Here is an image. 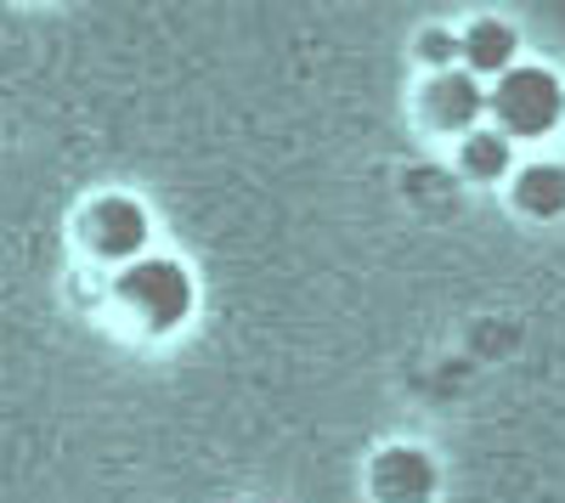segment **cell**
Returning <instances> with one entry per match:
<instances>
[{
    "label": "cell",
    "instance_id": "cell-1",
    "mask_svg": "<svg viewBox=\"0 0 565 503\" xmlns=\"http://www.w3.org/2000/svg\"><path fill=\"white\" fill-rule=\"evenodd\" d=\"M114 300H119L130 329H141L148 340H170L193 323L199 278L175 255H141L125 271H114Z\"/></svg>",
    "mask_w": 565,
    "mask_h": 503
},
{
    "label": "cell",
    "instance_id": "cell-2",
    "mask_svg": "<svg viewBox=\"0 0 565 503\" xmlns=\"http://www.w3.org/2000/svg\"><path fill=\"white\" fill-rule=\"evenodd\" d=\"M487 125L503 142H548L565 125V79L548 63H514L509 74H498L487 85Z\"/></svg>",
    "mask_w": 565,
    "mask_h": 503
},
{
    "label": "cell",
    "instance_id": "cell-3",
    "mask_svg": "<svg viewBox=\"0 0 565 503\" xmlns=\"http://www.w3.org/2000/svg\"><path fill=\"white\" fill-rule=\"evenodd\" d=\"M74 244H79L85 260L125 271L130 260L153 255V210L136 193H97L74 215Z\"/></svg>",
    "mask_w": 565,
    "mask_h": 503
},
{
    "label": "cell",
    "instance_id": "cell-4",
    "mask_svg": "<svg viewBox=\"0 0 565 503\" xmlns=\"http://www.w3.org/2000/svg\"><path fill=\"white\" fill-rule=\"evenodd\" d=\"M413 119H418L424 136H447V142H458V136L487 125V85L476 74H463V68L424 74L418 90H413Z\"/></svg>",
    "mask_w": 565,
    "mask_h": 503
},
{
    "label": "cell",
    "instance_id": "cell-5",
    "mask_svg": "<svg viewBox=\"0 0 565 503\" xmlns=\"http://www.w3.org/2000/svg\"><path fill=\"white\" fill-rule=\"evenodd\" d=\"M367 503H436L441 497V464L430 447L391 441L367 459Z\"/></svg>",
    "mask_w": 565,
    "mask_h": 503
},
{
    "label": "cell",
    "instance_id": "cell-6",
    "mask_svg": "<svg viewBox=\"0 0 565 503\" xmlns=\"http://www.w3.org/2000/svg\"><path fill=\"white\" fill-rule=\"evenodd\" d=\"M514 63H521V29H514L509 18H469L458 29V68L476 74L481 85H492L498 74H509Z\"/></svg>",
    "mask_w": 565,
    "mask_h": 503
},
{
    "label": "cell",
    "instance_id": "cell-7",
    "mask_svg": "<svg viewBox=\"0 0 565 503\" xmlns=\"http://www.w3.org/2000/svg\"><path fill=\"white\" fill-rule=\"evenodd\" d=\"M514 215L526 221H559L565 215V164L559 159H526L514 164V175L503 181Z\"/></svg>",
    "mask_w": 565,
    "mask_h": 503
},
{
    "label": "cell",
    "instance_id": "cell-8",
    "mask_svg": "<svg viewBox=\"0 0 565 503\" xmlns=\"http://www.w3.org/2000/svg\"><path fill=\"white\" fill-rule=\"evenodd\" d=\"M452 159H458L463 181H476V188H503V181L514 175V142H503L492 125L458 136V142H452Z\"/></svg>",
    "mask_w": 565,
    "mask_h": 503
},
{
    "label": "cell",
    "instance_id": "cell-9",
    "mask_svg": "<svg viewBox=\"0 0 565 503\" xmlns=\"http://www.w3.org/2000/svg\"><path fill=\"white\" fill-rule=\"evenodd\" d=\"M418 68L424 74H447V68H458V29H447V23H430L418 34Z\"/></svg>",
    "mask_w": 565,
    "mask_h": 503
}]
</instances>
